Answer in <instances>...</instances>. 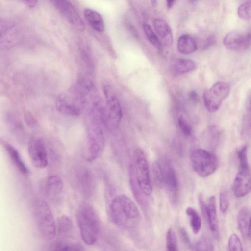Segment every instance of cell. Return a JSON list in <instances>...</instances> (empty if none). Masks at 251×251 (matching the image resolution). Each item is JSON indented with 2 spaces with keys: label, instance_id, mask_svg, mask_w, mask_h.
<instances>
[{
  "label": "cell",
  "instance_id": "8",
  "mask_svg": "<svg viewBox=\"0 0 251 251\" xmlns=\"http://www.w3.org/2000/svg\"><path fill=\"white\" fill-rule=\"evenodd\" d=\"M190 160L194 171L202 177L212 174L218 166V161L215 155L202 149L193 151L190 155Z\"/></svg>",
  "mask_w": 251,
  "mask_h": 251
},
{
  "label": "cell",
  "instance_id": "40",
  "mask_svg": "<svg viewBox=\"0 0 251 251\" xmlns=\"http://www.w3.org/2000/svg\"><path fill=\"white\" fill-rule=\"evenodd\" d=\"M24 2L25 3V4L29 7L33 8L36 6L37 1H36V0H26V1H24Z\"/></svg>",
  "mask_w": 251,
  "mask_h": 251
},
{
  "label": "cell",
  "instance_id": "29",
  "mask_svg": "<svg viewBox=\"0 0 251 251\" xmlns=\"http://www.w3.org/2000/svg\"><path fill=\"white\" fill-rule=\"evenodd\" d=\"M6 121L8 126L11 131L14 135L22 138L24 135V129L21 123L11 114H7L6 116Z\"/></svg>",
  "mask_w": 251,
  "mask_h": 251
},
{
  "label": "cell",
  "instance_id": "6",
  "mask_svg": "<svg viewBox=\"0 0 251 251\" xmlns=\"http://www.w3.org/2000/svg\"><path fill=\"white\" fill-rule=\"evenodd\" d=\"M101 123L92 119L88 125L87 134L86 160L92 162L102 154L105 139Z\"/></svg>",
  "mask_w": 251,
  "mask_h": 251
},
{
  "label": "cell",
  "instance_id": "25",
  "mask_svg": "<svg viewBox=\"0 0 251 251\" xmlns=\"http://www.w3.org/2000/svg\"><path fill=\"white\" fill-rule=\"evenodd\" d=\"M6 149L11 159L19 170L23 174H27L28 169L22 160L17 150L9 144L6 145Z\"/></svg>",
  "mask_w": 251,
  "mask_h": 251
},
{
  "label": "cell",
  "instance_id": "3",
  "mask_svg": "<svg viewBox=\"0 0 251 251\" xmlns=\"http://www.w3.org/2000/svg\"><path fill=\"white\" fill-rule=\"evenodd\" d=\"M77 219L81 238L86 244L92 245L97 241L100 221L96 210L90 204L83 203L77 211Z\"/></svg>",
  "mask_w": 251,
  "mask_h": 251
},
{
  "label": "cell",
  "instance_id": "42",
  "mask_svg": "<svg viewBox=\"0 0 251 251\" xmlns=\"http://www.w3.org/2000/svg\"><path fill=\"white\" fill-rule=\"evenodd\" d=\"M175 0H167V6L168 8H171L174 3H175Z\"/></svg>",
  "mask_w": 251,
  "mask_h": 251
},
{
  "label": "cell",
  "instance_id": "30",
  "mask_svg": "<svg viewBox=\"0 0 251 251\" xmlns=\"http://www.w3.org/2000/svg\"><path fill=\"white\" fill-rule=\"evenodd\" d=\"M143 28L146 37L150 43L159 50H162V44L151 26L147 24H144L143 25Z\"/></svg>",
  "mask_w": 251,
  "mask_h": 251
},
{
  "label": "cell",
  "instance_id": "17",
  "mask_svg": "<svg viewBox=\"0 0 251 251\" xmlns=\"http://www.w3.org/2000/svg\"><path fill=\"white\" fill-rule=\"evenodd\" d=\"M154 29L162 44L170 46L173 42L172 31L168 23L160 18L153 21Z\"/></svg>",
  "mask_w": 251,
  "mask_h": 251
},
{
  "label": "cell",
  "instance_id": "22",
  "mask_svg": "<svg viewBox=\"0 0 251 251\" xmlns=\"http://www.w3.org/2000/svg\"><path fill=\"white\" fill-rule=\"evenodd\" d=\"M196 43L190 35L184 34L179 38L177 41V49L181 54H191L196 50Z\"/></svg>",
  "mask_w": 251,
  "mask_h": 251
},
{
  "label": "cell",
  "instance_id": "19",
  "mask_svg": "<svg viewBox=\"0 0 251 251\" xmlns=\"http://www.w3.org/2000/svg\"><path fill=\"white\" fill-rule=\"evenodd\" d=\"M130 183L133 195L138 204L143 210L147 212L148 209V202L146 195L141 191L136 182L133 165H131L129 170Z\"/></svg>",
  "mask_w": 251,
  "mask_h": 251
},
{
  "label": "cell",
  "instance_id": "5",
  "mask_svg": "<svg viewBox=\"0 0 251 251\" xmlns=\"http://www.w3.org/2000/svg\"><path fill=\"white\" fill-rule=\"evenodd\" d=\"M86 94L79 85L74 87L68 93L61 95L57 98L55 102L57 110L67 116L80 115L85 105Z\"/></svg>",
  "mask_w": 251,
  "mask_h": 251
},
{
  "label": "cell",
  "instance_id": "41",
  "mask_svg": "<svg viewBox=\"0 0 251 251\" xmlns=\"http://www.w3.org/2000/svg\"><path fill=\"white\" fill-rule=\"evenodd\" d=\"M190 98L194 101H197L198 99V96L195 91H192L190 94Z\"/></svg>",
  "mask_w": 251,
  "mask_h": 251
},
{
  "label": "cell",
  "instance_id": "37",
  "mask_svg": "<svg viewBox=\"0 0 251 251\" xmlns=\"http://www.w3.org/2000/svg\"><path fill=\"white\" fill-rule=\"evenodd\" d=\"M237 155L239 160L240 167H249L246 146H243L238 151Z\"/></svg>",
  "mask_w": 251,
  "mask_h": 251
},
{
  "label": "cell",
  "instance_id": "24",
  "mask_svg": "<svg viewBox=\"0 0 251 251\" xmlns=\"http://www.w3.org/2000/svg\"><path fill=\"white\" fill-rule=\"evenodd\" d=\"M90 175L89 172L85 169L80 170L78 174L79 187L83 194L86 196L90 195L92 191L93 180Z\"/></svg>",
  "mask_w": 251,
  "mask_h": 251
},
{
  "label": "cell",
  "instance_id": "4",
  "mask_svg": "<svg viewBox=\"0 0 251 251\" xmlns=\"http://www.w3.org/2000/svg\"><path fill=\"white\" fill-rule=\"evenodd\" d=\"M32 215L37 229L46 241H50L55 236L56 225L53 215L47 203L42 200L34 201L32 206Z\"/></svg>",
  "mask_w": 251,
  "mask_h": 251
},
{
  "label": "cell",
  "instance_id": "36",
  "mask_svg": "<svg viewBox=\"0 0 251 251\" xmlns=\"http://www.w3.org/2000/svg\"><path fill=\"white\" fill-rule=\"evenodd\" d=\"M178 125L181 131L186 136H190L192 133V128L188 122L182 116L179 117Z\"/></svg>",
  "mask_w": 251,
  "mask_h": 251
},
{
  "label": "cell",
  "instance_id": "18",
  "mask_svg": "<svg viewBox=\"0 0 251 251\" xmlns=\"http://www.w3.org/2000/svg\"><path fill=\"white\" fill-rule=\"evenodd\" d=\"M250 212L247 207H242L237 215V224L239 229L245 238L250 239L251 236Z\"/></svg>",
  "mask_w": 251,
  "mask_h": 251
},
{
  "label": "cell",
  "instance_id": "34",
  "mask_svg": "<svg viewBox=\"0 0 251 251\" xmlns=\"http://www.w3.org/2000/svg\"><path fill=\"white\" fill-rule=\"evenodd\" d=\"M228 246L229 251H243L241 240L235 233H233L229 236Z\"/></svg>",
  "mask_w": 251,
  "mask_h": 251
},
{
  "label": "cell",
  "instance_id": "21",
  "mask_svg": "<svg viewBox=\"0 0 251 251\" xmlns=\"http://www.w3.org/2000/svg\"><path fill=\"white\" fill-rule=\"evenodd\" d=\"M64 187L62 179L57 175L50 176L46 181V190L50 197H54L61 193Z\"/></svg>",
  "mask_w": 251,
  "mask_h": 251
},
{
  "label": "cell",
  "instance_id": "33",
  "mask_svg": "<svg viewBox=\"0 0 251 251\" xmlns=\"http://www.w3.org/2000/svg\"><path fill=\"white\" fill-rule=\"evenodd\" d=\"M250 0L245 1L240 5L238 8L237 14L238 16L244 20L249 19L251 16Z\"/></svg>",
  "mask_w": 251,
  "mask_h": 251
},
{
  "label": "cell",
  "instance_id": "2",
  "mask_svg": "<svg viewBox=\"0 0 251 251\" xmlns=\"http://www.w3.org/2000/svg\"><path fill=\"white\" fill-rule=\"evenodd\" d=\"M152 171L156 184L165 188L172 201L176 202L179 189L178 180L171 160L164 157L153 163Z\"/></svg>",
  "mask_w": 251,
  "mask_h": 251
},
{
  "label": "cell",
  "instance_id": "35",
  "mask_svg": "<svg viewBox=\"0 0 251 251\" xmlns=\"http://www.w3.org/2000/svg\"><path fill=\"white\" fill-rule=\"evenodd\" d=\"M219 206L222 213H226L229 206V197L228 192L225 188L220 191L219 194Z\"/></svg>",
  "mask_w": 251,
  "mask_h": 251
},
{
  "label": "cell",
  "instance_id": "20",
  "mask_svg": "<svg viewBox=\"0 0 251 251\" xmlns=\"http://www.w3.org/2000/svg\"><path fill=\"white\" fill-rule=\"evenodd\" d=\"M84 16L91 27L98 32L104 30V22L102 16L98 12L90 9L84 11Z\"/></svg>",
  "mask_w": 251,
  "mask_h": 251
},
{
  "label": "cell",
  "instance_id": "12",
  "mask_svg": "<svg viewBox=\"0 0 251 251\" xmlns=\"http://www.w3.org/2000/svg\"><path fill=\"white\" fill-rule=\"evenodd\" d=\"M28 152L32 164L36 168L43 169L48 165V153L45 144L39 138L31 139L28 144Z\"/></svg>",
  "mask_w": 251,
  "mask_h": 251
},
{
  "label": "cell",
  "instance_id": "14",
  "mask_svg": "<svg viewBox=\"0 0 251 251\" xmlns=\"http://www.w3.org/2000/svg\"><path fill=\"white\" fill-rule=\"evenodd\" d=\"M251 172L249 167H240L234 178L233 190L237 198L245 196L251 191Z\"/></svg>",
  "mask_w": 251,
  "mask_h": 251
},
{
  "label": "cell",
  "instance_id": "7",
  "mask_svg": "<svg viewBox=\"0 0 251 251\" xmlns=\"http://www.w3.org/2000/svg\"><path fill=\"white\" fill-rule=\"evenodd\" d=\"M133 166L138 187L146 196L150 195L153 188L149 165L145 153L140 148H137L134 151Z\"/></svg>",
  "mask_w": 251,
  "mask_h": 251
},
{
  "label": "cell",
  "instance_id": "23",
  "mask_svg": "<svg viewBox=\"0 0 251 251\" xmlns=\"http://www.w3.org/2000/svg\"><path fill=\"white\" fill-rule=\"evenodd\" d=\"M48 251H85L80 244L70 241H58L53 243Z\"/></svg>",
  "mask_w": 251,
  "mask_h": 251
},
{
  "label": "cell",
  "instance_id": "39",
  "mask_svg": "<svg viewBox=\"0 0 251 251\" xmlns=\"http://www.w3.org/2000/svg\"><path fill=\"white\" fill-rule=\"evenodd\" d=\"M180 232L184 242L188 246L191 245V241L187 231L185 229L181 228L180 230Z\"/></svg>",
  "mask_w": 251,
  "mask_h": 251
},
{
  "label": "cell",
  "instance_id": "16",
  "mask_svg": "<svg viewBox=\"0 0 251 251\" xmlns=\"http://www.w3.org/2000/svg\"><path fill=\"white\" fill-rule=\"evenodd\" d=\"M223 42L227 48L231 50L242 51L246 50L250 45V34L232 31L224 37Z\"/></svg>",
  "mask_w": 251,
  "mask_h": 251
},
{
  "label": "cell",
  "instance_id": "11",
  "mask_svg": "<svg viewBox=\"0 0 251 251\" xmlns=\"http://www.w3.org/2000/svg\"><path fill=\"white\" fill-rule=\"evenodd\" d=\"M198 200L200 206L206 218L210 230L215 237L218 238L219 230L215 197L210 196L207 201L205 202L202 195L200 194Z\"/></svg>",
  "mask_w": 251,
  "mask_h": 251
},
{
  "label": "cell",
  "instance_id": "32",
  "mask_svg": "<svg viewBox=\"0 0 251 251\" xmlns=\"http://www.w3.org/2000/svg\"><path fill=\"white\" fill-rule=\"evenodd\" d=\"M195 251H214L213 245L209 238L202 236L197 242Z\"/></svg>",
  "mask_w": 251,
  "mask_h": 251
},
{
  "label": "cell",
  "instance_id": "9",
  "mask_svg": "<svg viewBox=\"0 0 251 251\" xmlns=\"http://www.w3.org/2000/svg\"><path fill=\"white\" fill-rule=\"evenodd\" d=\"M103 92L106 99L103 124L109 130H114L118 128L121 121L122 108L110 86L104 85Z\"/></svg>",
  "mask_w": 251,
  "mask_h": 251
},
{
  "label": "cell",
  "instance_id": "38",
  "mask_svg": "<svg viewBox=\"0 0 251 251\" xmlns=\"http://www.w3.org/2000/svg\"><path fill=\"white\" fill-rule=\"evenodd\" d=\"M24 120L26 125L30 128H33L37 126V121L30 112H26L24 114Z\"/></svg>",
  "mask_w": 251,
  "mask_h": 251
},
{
  "label": "cell",
  "instance_id": "27",
  "mask_svg": "<svg viewBox=\"0 0 251 251\" xmlns=\"http://www.w3.org/2000/svg\"><path fill=\"white\" fill-rule=\"evenodd\" d=\"M73 225L71 219L66 215H62L58 219L57 230L62 236H69L73 230Z\"/></svg>",
  "mask_w": 251,
  "mask_h": 251
},
{
  "label": "cell",
  "instance_id": "1",
  "mask_svg": "<svg viewBox=\"0 0 251 251\" xmlns=\"http://www.w3.org/2000/svg\"><path fill=\"white\" fill-rule=\"evenodd\" d=\"M112 221L125 229L135 227L140 220V213L134 201L127 196L121 194L114 197L109 205Z\"/></svg>",
  "mask_w": 251,
  "mask_h": 251
},
{
  "label": "cell",
  "instance_id": "28",
  "mask_svg": "<svg viewBox=\"0 0 251 251\" xmlns=\"http://www.w3.org/2000/svg\"><path fill=\"white\" fill-rule=\"evenodd\" d=\"M173 66L177 72L185 73L194 70L195 64L190 59L177 58L173 61Z\"/></svg>",
  "mask_w": 251,
  "mask_h": 251
},
{
  "label": "cell",
  "instance_id": "13",
  "mask_svg": "<svg viewBox=\"0 0 251 251\" xmlns=\"http://www.w3.org/2000/svg\"><path fill=\"white\" fill-rule=\"evenodd\" d=\"M53 2L56 8L75 28L82 31L84 25L82 19L72 3L66 0H55Z\"/></svg>",
  "mask_w": 251,
  "mask_h": 251
},
{
  "label": "cell",
  "instance_id": "26",
  "mask_svg": "<svg viewBox=\"0 0 251 251\" xmlns=\"http://www.w3.org/2000/svg\"><path fill=\"white\" fill-rule=\"evenodd\" d=\"M186 213L189 218L190 224L193 233L198 234L201 227V217L197 211L192 207H188Z\"/></svg>",
  "mask_w": 251,
  "mask_h": 251
},
{
  "label": "cell",
  "instance_id": "15",
  "mask_svg": "<svg viewBox=\"0 0 251 251\" xmlns=\"http://www.w3.org/2000/svg\"><path fill=\"white\" fill-rule=\"evenodd\" d=\"M18 31L15 23L9 19L0 18V47H9L15 44Z\"/></svg>",
  "mask_w": 251,
  "mask_h": 251
},
{
  "label": "cell",
  "instance_id": "10",
  "mask_svg": "<svg viewBox=\"0 0 251 251\" xmlns=\"http://www.w3.org/2000/svg\"><path fill=\"white\" fill-rule=\"evenodd\" d=\"M230 91L229 85L224 82H217L205 90L203 101L206 109L210 112L217 111L222 101L229 95Z\"/></svg>",
  "mask_w": 251,
  "mask_h": 251
},
{
  "label": "cell",
  "instance_id": "31",
  "mask_svg": "<svg viewBox=\"0 0 251 251\" xmlns=\"http://www.w3.org/2000/svg\"><path fill=\"white\" fill-rule=\"evenodd\" d=\"M166 251H179L177 240L174 230L169 228L166 235Z\"/></svg>",
  "mask_w": 251,
  "mask_h": 251
}]
</instances>
